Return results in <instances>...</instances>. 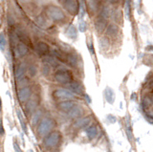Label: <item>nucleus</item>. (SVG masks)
<instances>
[{
  "label": "nucleus",
  "instance_id": "25",
  "mask_svg": "<svg viewBox=\"0 0 153 152\" xmlns=\"http://www.w3.org/2000/svg\"><path fill=\"white\" fill-rule=\"evenodd\" d=\"M99 44H100V49H102V51H105L107 50L109 48L110 46V42H109V39L107 36H103L102 37L100 40H99Z\"/></svg>",
  "mask_w": 153,
  "mask_h": 152
},
{
  "label": "nucleus",
  "instance_id": "5",
  "mask_svg": "<svg viewBox=\"0 0 153 152\" xmlns=\"http://www.w3.org/2000/svg\"><path fill=\"white\" fill-rule=\"evenodd\" d=\"M54 79L56 82L61 83V84H69L72 82V74L68 70L61 69L56 72Z\"/></svg>",
  "mask_w": 153,
  "mask_h": 152
},
{
  "label": "nucleus",
  "instance_id": "35",
  "mask_svg": "<svg viewBox=\"0 0 153 152\" xmlns=\"http://www.w3.org/2000/svg\"><path fill=\"white\" fill-rule=\"evenodd\" d=\"M88 48H89L90 53L92 54V55H95V51H94V47H93L92 41H91V42H88Z\"/></svg>",
  "mask_w": 153,
  "mask_h": 152
},
{
  "label": "nucleus",
  "instance_id": "11",
  "mask_svg": "<svg viewBox=\"0 0 153 152\" xmlns=\"http://www.w3.org/2000/svg\"><path fill=\"white\" fill-rule=\"evenodd\" d=\"M100 0H86V7L91 15H95L100 12Z\"/></svg>",
  "mask_w": 153,
  "mask_h": 152
},
{
  "label": "nucleus",
  "instance_id": "8",
  "mask_svg": "<svg viewBox=\"0 0 153 152\" xmlns=\"http://www.w3.org/2000/svg\"><path fill=\"white\" fill-rule=\"evenodd\" d=\"M120 34V28L117 23H110L108 24L106 30H105V35L108 39H116Z\"/></svg>",
  "mask_w": 153,
  "mask_h": 152
},
{
  "label": "nucleus",
  "instance_id": "27",
  "mask_svg": "<svg viewBox=\"0 0 153 152\" xmlns=\"http://www.w3.org/2000/svg\"><path fill=\"white\" fill-rule=\"evenodd\" d=\"M66 61L70 66H72V67H76V64H78L76 56H75L74 54H70L68 56H66Z\"/></svg>",
  "mask_w": 153,
  "mask_h": 152
},
{
  "label": "nucleus",
  "instance_id": "1",
  "mask_svg": "<svg viewBox=\"0 0 153 152\" xmlns=\"http://www.w3.org/2000/svg\"><path fill=\"white\" fill-rule=\"evenodd\" d=\"M45 16L53 22H62L66 18L64 12L55 5H48L45 8Z\"/></svg>",
  "mask_w": 153,
  "mask_h": 152
},
{
  "label": "nucleus",
  "instance_id": "38",
  "mask_svg": "<svg viewBox=\"0 0 153 152\" xmlns=\"http://www.w3.org/2000/svg\"><path fill=\"white\" fill-rule=\"evenodd\" d=\"M107 1L109 2V3H111V4H118L121 0H107Z\"/></svg>",
  "mask_w": 153,
  "mask_h": 152
},
{
  "label": "nucleus",
  "instance_id": "30",
  "mask_svg": "<svg viewBox=\"0 0 153 152\" xmlns=\"http://www.w3.org/2000/svg\"><path fill=\"white\" fill-rule=\"evenodd\" d=\"M28 70H29V74H30L31 77H35V76L36 75V73H37V69H36V67L35 65H30V66H29Z\"/></svg>",
  "mask_w": 153,
  "mask_h": 152
},
{
  "label": "nucleus",
  "instance_id": "22",
  "mask_svg": "<svg viewBox=\"0 0 153 152\" xmlns=\"http://www.w3.org/2000/svg\"><path fill=\"white\" fill-rule=\"evenodd\" d=\"M35 24L37 27L41 28V29H45L46 26H47V21L43 16H38L36 17V19H35Z\"/></svg>",
  "mask_w": 153,
  "mask_h": 152
},
{
  "label": "nucleus",
  "instance_id": "3",
  "mask_svg": "<svg viewBox=\"0 0 153 152\" xmlns=\"http://www.w3.org/2000/svg\"><path fill=\"white\" fill-rule=\"evenodd\" d=\"M54 121L52 119L45 118L40 122L39 125L37 126V133L39 136H47L52 131L54 127Z\"/></svg>",
  "mask_w": 153,
  "mask_h": 152
},
{
  "label": "nucleus",
  "instance_id": "2",
  "mask_svg": "<svg viewBox=\"0 0 153 152\" xmlns=\"http://www.w3.org/2000/svg\"><path fill=\"white\" fill-rule=\"evenodd\" d=\"M62 8L71 16H76L79 13V3L78 0H59Z\"/></svg>",
  "mask_w": 153,
  "mask_h": 152
},
{
  "label": "nucleus",
  "instance_id": "20",
  "mask_svg": "<svg viewBox=\"0 0 153 152\" xmlns=\"http://www.w3.org/2000/svg\"><path fill=\"white\" fill-rule=\"evenodd\" d=\"M112 18L114 19V23H120L121 21H123V13L121 10H119V9H115L111 12V16Z\"/></svg>",
  "mask_w": 153,
  "mask_h": 152
},
{
  "label": "nucleus",
  "instance_id": "32",
  "mask_svg": "<svg viewBox=\"0 0 153 152\" xmlns=\"http://www.w3.org/2000/svg\"><path fill=\"white\" fill-rule=\"evenodd\" d=\"M84 13H85L84 2H83V0H80V2H79V16H80V17L84 16Z\"/></svg>",
  "mask_w": 153,
  "mask_h": 152
},
{
  "label": "nucleus",
  "instance_id": "34",
  "mask_svg": "<svg viewBox=\"0 0 153 152\" xmlns=\"http://www.w3.org/2000/svg\"><path fill=\"white\" fill-rule=\"evenodd\" d=\"M126 16L127 18H129V16H130V1L128 0H126Z\"/></svg>",
  "mask_w": 153,
  "mask_h": 152
},
{
  "label": "nucleus",
  "instance_id": "6",
  "mask_svg": "<svg viewBox=\"0 0 153 152\" xmlns=\"http://www.w3.org/2000/svg\"><path fill=\"white\" fill-rule=\"evenodd\" d=\"M54 96L56 99H63V101H69V99H72L74 98V93L71 92L68 89L59 88V89H56L54 92Z\"/></svg>",
  "mask_w": 153,
  "mask_h": 152
},
{
  "label": "nucleus",
  "instance_id": "29",
  "mask_svg": "<svg viewBox=\"0 0 153 152\" xmlns=\"http://www.w3.org/2000/svg\"><path fill=\"white\" fill-rule=\"evenodd\" d=\"M79 29L81 33H84L87 30V23H86L84 20H80L79 23Z\"/></svg>",
  "mask_w": 153,
  "mask_h": 152
},
{
  "label": "nucleus",
  "instance_id": "12",
  "mask_svg": "<svg viewBox=\"0 0 153 152\" xmlns=\"http://www.w3.org/2000/svg\"><path fill=\"white\" fill-rule=\"evenodd\" d=\"M31 89L29 87H22L17 91V98L20 102H27L31 97Z\"/></svg>",
  "mask_w": 153,
  "mask_h": 152
},
{
  "label": "nucleus",
  "instance_id": "39",
  "mask_svg": "<svg viewBox=\"0 0 153 152\" xmlns=\"http://www.w3.org/2000/svg\"><path fill=\"white\" fill-rule=\"evenodd\" d=\"M18 1H20V2H22V3H26V2L29 1V0H18Z\"/></svg>",
  "mask_w": 153,
  "mask_h": 152
},
{
  "label": "nucleus",
  "instance_id": "24",
  "mask_svg": "<svg viewBox=\"0 0 153 152\" xmlns=\"http://www.w3.org/2000/svg\"><path fill=\"white\" fill-rule=\"evenodd\" d=\"M86 135H87V137L89 138V139H91V140L95 139V138L97 137V135H98L97 127L94 126V125L88 127L87 129H86Z\"/></svg>",
  "mask_w": 153,
  "mask_h": 152
},
{
  "label": "nucleus",
  "instance_id": "19",
  "mask_svg": "<svg viewBox=\"0 0 153 152\" xmlns=\"http://www.w3.org/2000/svg\"><path fill=\"white\" fill-rule=\"evenodd\" d=\"M74 106H75V102L70 101V99L69 101H64L59 104V108L63 111H70Z\"/></svg>",
  "mask_w": 153,
  "mask_h": 152
},
{
  "label": "nucleus",
  "instance_id": "26",
  "mask_svg": "<svg viewBox=\"0 0 153 152\" xmlns=\"http://www.w3.org/2000/svg\"><path fill=\"white\" fill-rule=\"evenodd\" d=\"M37 107V102L36 99H32L28 102L26 104V110L27 112H33V110H36V108Z\"/></svg>",
  "mask_w": 153,
  "mask_h": 152
},
{
  "label": "nucleus",
  "instance_id": "13",
  "mask_svg": "<svg viewBox=\"0 0 153 152\" xmlns=\"http://www.w3.org/2000/svg\"><path fill=\"white\" fill-rule=\"evenodd\" d=\"M68 88L71 92H73L74 94L76 95H82L84 92V88L82 86V84L79 82H71L68 84Z\"/></svg>",
  "mask_w": 153,
  "mask_h": 152
},
{
  "label": "nucleus",
  "instance_id": "36",
  "mask_svg": "<svg viewBox=\"0 0 153 152\" xmlns=\"http://www.w3.org/2000/svg\"><path fill=\"white\" fill-rule=\"evenodd\" d=\"M13 146H14V149H16V152H22V151L20 150V147L18 146V145L16 144V142H14V144H13Z\"/></svg>",
  "mask_w": 153,
  "mask_h": 152
},
{
  "label": "nucleus",
  "instance_id": "7",
  "mask_svg": "<svg viewBox=\"0 0 153 152\" xmlns=\"http://www.w3.org/2000/svg\"><path fill=\"white\" fill-rule=\"evenodd\" d=\"M35 51L37 55H39L41 56H48V54H49L50 48H49V45H48L46 42L38 41L35 45Z\"/></svg>",
  "mask_w": 153,
  "mask_h": 152
},
{
  "label": "nucleus",
  "instance_id": "18",
  "mask_svg": "<svg viewBox=\"0 0 153 152\" xmlns=\"http://www.w3.org/2000/svg\"><path fill=\"white\" fill-rule=\"evenodd\" d=\"M66 36H68L69 39H71L72 40H75L78 39L79 33H78V29L76 28V26L71 25L66 31Z\"/></svg>",
  "mask_w": 153,
  "mask_h": 152
},
{
  "label": "nucleus",
  "instance_id": "28",
  "mask_svg": "<svg viewBox=\"0 0 153 152\" xmlns=\"http://www.w3.org/2000/svg\"><path fill=\"white\" fill-rule=\"evenodd\" d=\"M6 47H7V36H5L4 33H1V35H0V48H1L2 51H4Z\"/></svg>",
  "mask_w": 153,
  "mask_h": 152
},
{
  "label": "nucleus",
  "instance_id": "17",
  "mask_svg": "<svg viewBox=\"0 0 153 152\" xmlns=\"http://www.w3.org/2000/svg\"><path fill=\"white\" fill-rule=\"evenodd\" d=\"M83 110H82V108H81L79 105H75L73 108L71 109L70 111H68V116L70 118H78L79 116H81V114H82Z\"/></svg>",
  "mask_w": 153,
  "mask_h": 152
},
{
  "label": "nucleus",
  "instance_id": "40",
  "mask_svg": "<svg viewBox=\"0 0 153 152\" xmlns=\"http://www.w3.org/2000/svg\"><path fill=\"white\" fill-rule=\"evenodd\" d=\"M150 99H151V102H152V103H153V94H152V96H151Z\"/></svg>",
  "mask_w": 153,
  "mask_h": 152
},
{
  "label": "nucleus",
  "instance_id": "14",
  "mask_svg": "<svg viewBox=\"0 0 153 152\" xmlns=\"http://www.w3.org/2000/svg\"><path fill=\"white\" fill-rule=\"evenodd\" d=\"M16 35L18 36V39L20 40L23 43H25L28 46H32V42H31V39L30 36H28L27 33L24 31V30H17L16 31Z\"/></svg>",
  "mask_w": 153,
  "mask_h": 152
},
{
  "label": "nucleus",
  "instance_id": "37",
  "mask_svg": "<svg viewBox=\"0 0 153 152\" xmlns=\"http://www.w3.org/2000/svg\"><path fill=\"white\" fill-rule=\"evenodd\" d=\"M146 118H147V120H149V121H152V122H153V115H151V114H149V113H146Z\"/></svg>",
  "mask_w": 153,
  "mask_h": 152
},
{
  "label": "nucleus",
  "instance_id": "4",
  "mask_svg": "<svg viewBox=\"0 0 153 152\" xmlns=\"http://www.w3.org/2000/svg\"><path fill=\"white\" fill-rule=\"evenodd\" d=\"M61 141V134L59 131H53L48 134L44 139V145L47 147H56L59 145Z\"/></svg>",
  "mask_w": 153,
  "mask_h": 152
},
{
  "label": "nucleus",
  "instance_id": "15",
  "mask_svg": "<svg viewBox=\"0 0 153 152\" xmlns=\"http://www.w3.org/2000/svg\"><path fill=\"white\" fill-rule=\"evenodd\" d=\"M26 72V67L24 63H20L19 65H17L16 67V72H14V77H16V79L17 82H20L22 80L24 75H25Z\"/></svg>",
  "mask_w": 153,
  "mask_h": 152
},
{
  "label": "nucleus",
  "instance_id": "9",
  "mask_svg": "<svg viewBox=\"0 0 153 152\" xmlns=\"http://www.w3.org/2000/svg\"><path fill=\"white\" fill-rule=\"evenodd\" d=\"M94 25H95V30H96V32H97V34L98 35H100V34H102V33L105 30H106V28L108 26V24H107V19L98 16V18L95 21V24Z\"/></svg>",
  "mask_w": 153,
  "mask_h": 152
},
{
  "label": "nucleus",
  "instance_id": "33",
  "mask_svg": "<svg viewBox=\"0 0 153 152\" xmlns=\"http://www.w3.org/2000/svg\"><path fill=\"white\" fill-rule=\"evenodd\" d=\"M42 74L44 76H48L50 74V65L48 64H44L42 67Z\"/></svg>",
  "mask_w": 153,
  "mask_h": 152
},
{
  "label": "nucleus",
  "instance_id": "16",
  "mask_svg": "<svg viewBox=\"0 0 153 152\" xmlns=\"http://www.w3.org/2000/svg\"><path fill=\"white\" fill-rule=\"evenodd\" d=\"M90 121H91V118L89 116L84 117V118H81V119H79V120H76L74 122L73 126L75 128H82V127H85L86 125H87L88 123L90 122Z\"/></svg>",
  "mask_w": 153,
  "mask_h": 152
},
{
  "label": "nucleus",
  "instance_id": "31",
  "mask_svg": "<svg viewBox=\"0 0 153 152\" xmlns=\"http://www.w3.org/2000/svg\"><path fill=\"white\" fill-rule=\"evenodd\" d=\"M40 117H41V112L40 111L35 112V114H33V125H36V122L39 121Z\"/></svg>",
  "mask_w": 153,
  "mask_h": 152
},
{
  "label": "nucleus",
  "instance_id": "23",
  "mask_svg": "<svg viewBox=\"0 0 153 152\" xmlns=\"http://www.w3.org/2000/svg\"><path fill=\"white\" fill-rule=\"evenodd\" d=\"M110 16H111V11H110V9L107 6H103V7L100 8L98 16L105 18V19H108V17Z\"/></svg>",
  "mask_w": 153,
  "mask_h": 152
},
{
  "label": "nucleus",
  "instance_id": "21",
  "mask_svg": "<svg viewBox=\"0 0 153 152\" xmlns=\"http://www.w3.org/2000/svg\"><path fill=\"white\" fill-rule=\"evenodd\" d=\"M104 97H105V99H106L109 103H113L115 99V93L111 88L107 87L104 90Z\"/></svg>",
  "mask_w": 153,
  "mask_h": 152
},
{
  "label": "nucleus",
  "instance_id": "10",
  "mask_svg": "<svg viewBox=\"0 0 153 152\" xmlns=\"http://www.w3.org/2000/svg\"><path fill=\"white\" fill-rule=\"evenodd\" d=\"M29 52V46L26 45L23 42H19V43L14 47V56L16 58H21L28 54Z\"/></svg>",
  "mask_w": 153,
  "mask_h": 152
}]
</instances>
